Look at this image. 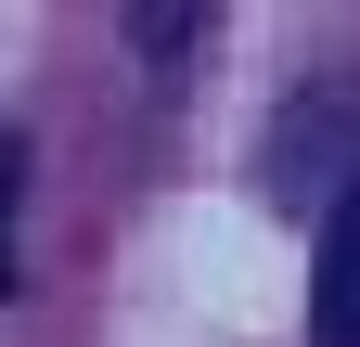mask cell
<instances>
[{"instance_id":"cell-1","label":"cell","mask_w":360,"mask_h":347,"mask_svg":"<svg viewBox=\"0 0 360 347\" xmlns=\"http://www.w3.org/2000/svg\"><path fill=\"white\" fill-rule=\"evenodd\" d=\"M309 347H360V181L322 219V283H309Z\"/></svg>"}]
</instances>
